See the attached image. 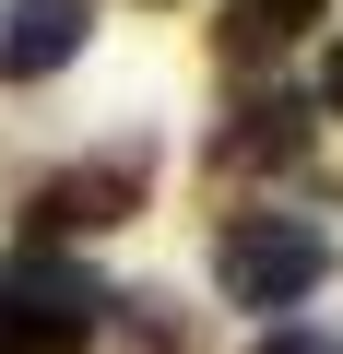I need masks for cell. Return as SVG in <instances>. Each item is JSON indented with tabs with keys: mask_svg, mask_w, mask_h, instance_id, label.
I'll return each mask as SVG.
<instances>
[{
	"mask_svg": "<svg viewBox=\"0 0 343 354\" xmlns=\"http://www.w3.org/2000/svg\"><path fill=\"white\" fill-rule=\"evenodd\" d=\"M154 354H178V342H166V330H154Z\"/></svg>",
	"mask_w": 343,
	"mask_h": 354,
	"instance_id": "ba28073f",
	"label": "cell"
},
{
	"mask_svg": "<svg viewBox=\"0 0 343 354\" xmlns=\"http://www.w3.org/2000/svg\"><path fill=\"white\" fill-rule=\"evenodd\" d=\"M261 354H343V342H331V330H272Z\"/></svg>",
	"mask_w": 343,
	"mask_h": 354,
	"instance_id": "8992f818",
	"label": "cell"
},
{
	"mask_svg": "<svg viewBox=\"0 0 343 354\" xmlns=\"http://www.w3.org/2000/svg\"><path fill=\"white\" fill-rule=\"evenodd\" d=\"M319 272H331V236L308 213H237L213 248V283L237 307H296V295H319Z\"/></svg>",
	"mask_w": 343,
	"mask_h": 354,
	"instance_id": "7a4b0ae2",
	"label": "cell"
},
{
	"mask_svg": "<svg viewBox=\"0 0 343 354\" xmlns=\"http://www.w3.org/2000/svg\"><path fill=\"white\" fill-rule=\"evenodd\" d=\"M107 283L71 260V248H12L0 260V354H71L107 330Z\"/></svg>",
	"mask_w": 343,
	"mask_h": 354,
	"instance_id": "6da1fadb",
	"label": "cell"
},
{
	"mask_svg": "<svg viewBox=\"0 0 343 354\" xmlns=\"http://www.w3.org/2000/svg\"><path fill=\"white\" fill-rule=\"evenodd\" d=\"M83 36H95V0H12V12H0V83H48V71H71Z\"/></svg>",
	"mask_w": 343,
	"mask_h": 354,
	"instance_id": "277c9868",
	"label": "cell"
},
{
	"mask_svg": "<svg viewBox=\"0 0 343 354\" xmlns=\"http://www.w3.org/2000/svg\"><path fill=\"white\" fill-rule=\"evenodd\" d=\"M296 153H308V106H296V95H249V106L213 130V165H272V177H284Z\"/></svg>",
	"mask_w": 343,
	"mask_h": 354,
	"instance_id": "5b68a950",
	"label": "cell"
},
{
	"mask_svg": "<svg viewBox=\"0 0 343 354\" xmlns=\"http://www.w3.org/2000/svg\"><path fill=\"white\" fill-rule=\"evenodd\" d=\"M319 106H331V118H343V48H331V71H319Z\"/></svg>",
	"mask_w": 343,
	"mask_h": 354,
	"instance_id": "52a82bcc",
	"label": "cell"
},
{
	"mask_svg": "<svg viewBox=\"0 0 343 354\" xmlns=\"http://www.w3.org/2000/svg\"><path fill=\"white\" fill-rule=\"evenodd\" d=\"M142 177H154V153H142V142H118V153H95V165H60L48 189L24 201V225H36V248H60V236H107V225H130V213H142Z\"/></svg>",
	"mask_w": 343,
	"mask_h": 354,
	"instance_id": "3957f363",
	"label": "cell"
}]
</instances>
